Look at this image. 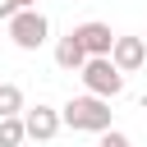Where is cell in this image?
I'll use <instances>...</instances> for the list:
<instances>
[{"instance_id": "4", "label": "cell", "mask_w": 147, "mask_h": 147, "mask_svg": "<svg viewBox=\"0 0 147 147\" xmlns=\"http://www.w3.org/2000/svg\"><path fill=\"white\" fill-rule=\"evenodd\" d=\"M74 37H78V46H83V55H87V60H110V46H115L110 23L87 18V23H78V28H74Z\"/></svg>"}, {"instance_id": "7", "label": "cell", "mask_w": 147, "mask_h": 147, "mask_svg": "<svg viewBox=\"0 0 147 147\" xmlns=\"http://www.w3.org/2000/svg\"><path fill=\"white\" fill-rule=\"evenodd\" d=\"M55 64H60L64 74H74V69H83V64H87V55H83V46H78V37H74V32L55 41Z\"/></svg>"}, {"instance_id": "13", "label": "cell", "mask_w": 147, "mask_h": 147, "mask_svg": "<svg viewBox=\"0 0 147 147\" xmlns=\"http://www.w3.org/2000/svg\"><path fill=\"white\" fill-rule=\"evenodd\" d=\"M142 46H147V32H142Z\"/></svg>"}, {"instance_id": "8", "label": "cell", "mask_w": 147, "mask_h": 147, "mask_svg": "<svg viewBox=\"0 0 147 147\" xmlns=\"http://www.w3.org/2000/svg\"><path fill=\"white\" fill-rule=\"evenodd\" d=\"M23 110H28L23 87H18V83H0V119H14V115H23Z\"/></svg>"}, {"instance_id": "2", "label": "cell", "mask_w": 147, "mask_h": 147, "mask_svg": "<svg viewBox=\"0 0 147 147\" xmlns=\"http://www.w3.org/2000/svg\"><path fill=\"white\" fill-rule=\"evenodd\" d=\"M46 37H51V18H46L41 9H18V14L9 18V41H14L18 51H41Z\"/></svg>"}, {"instance_id": "3", "label": "cell", "mask_w": 147, "mask_h": 147, "mask_svg": "<svg viewBox=\"0 0 147 147\" xmlns=\"http://www.w3.org/2000/svg\"><path fill=\"white\" fill-rule=\"evenodd\" d=\"M78 78H83L87 96H96V101H115V96L124 92V74H119L110 60H87V64L78 69Z\"/></svg>"}, {"instance_id": "11", "label": "cell", "mask_w": 147, "mask_h": 147, "mask_svg": "<svg viewBox=\"0 0 147 147\" xmlns=\"http://www.w3.org/2000/svg\"><path fill=\"white\" fill-rule=\"evenodd\" d=\"M18 9H23V5H18V0H0V18H5V23H9V18H14V14H18Z\"/></svg>"}, {"instance_id": "5", "label": "cell", "mask_w": 147, "mask_h": 147, "mask_svg": "<svg viewBox=\"0 0 147 147\" xmlns=\"http://www.w3.org/2000/svg\"><path fill=\"white\" fill-rule=\"evenodd\" d=\"M23 129H28V138L51 142L64 124H60V110H55V106H41V101H37V106H28V110H23Z\"/></svg>"}, {"instance_id": "9", "label": "cell", "mask_w": 147, "mask_h": 147, "mask_svg": "<svg viewBox=\"0 0 147 147\" xmlns=\"http://www.w3.org/2000/svg\"><path fill=\"white\" fill-rule=\"evenodd\" d=\"M23 138H28V129H23V115H14V119H0V147H23Z\"/></svg>"}, {"instance_id": "6", "label": "cell", "mask_w": 147, "mask_h": 147, "mask_svg": "<svg viewBox=\"0 0 147 147\" xmlns=\"http://www.w3.org/2000/svg\"><path fill=\"white\" fill-rule=\"evenodd\" d=\"M110 64L129 78V74H138L142 64H147V46H142V37H115V46H110Z\"/></svg>"}, {"instance_id": "1", "label": "cell", "mask_w": 147, "mask_h": 147, "mask_svg": "<svg viewBox=\"0 0 147 147\" xmlns=\"http://www.w3.org/2000/svg\"><path fill=\"white\" fill-rule=\"evenodd\" d=\"M110 101H96V96H69L64 101V110H60V124L64 129H74V133H106L110 129Z\"/></svg>"}, {"instance_id": "12", "label": "cell", "mask_w": 147, "mask_h": 147, "mask_svg": "<svg viewBox=\"0 0 147 147\" xmlns=\"http://www.w3.org/2000/svg\"><path fill=\"white\" fill-rule=\"evenodd\" d=\"M18 5H23V9H37V0H18Z\"/></svg>"}, {"instance_id": "10", "label": "cell", "mask_w": 147, "mask_h": 147, "mask_svg": "<svg viewBox=\"0 0 147 147\" xmlns=\"http://www.w3.org/2000/svg\"><path fill=\"white\" fill-rule=\"evenodd\" d=\"M96 147H129V138H124V133H119V129H106V133H101V142H96Z\"/></svg>"}]
</instances>
